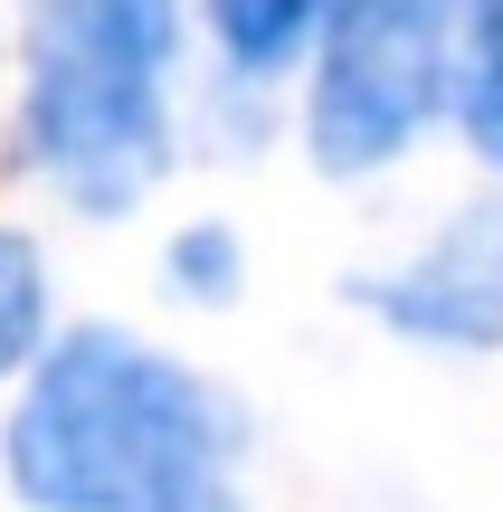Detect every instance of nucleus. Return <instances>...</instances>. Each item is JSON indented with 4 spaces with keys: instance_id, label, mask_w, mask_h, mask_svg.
I'll return each mask as SVG.
<instances>
[{
    "instance_id": "f03ea898",
    "label": "nucleus",
    "mask_w": 503,
    "mask_h": 512,
    "mask_svg": "<svg viewBox=\"0 0 503 512\" xmlns=\"http://www.w3.org/2000/svg\"><path fill=\"white\" fill-rule=\"evenodd\" d=\"M171 0H38L19 124L48 190L124 219L171 162Z\"/></svg>"
},
{
    "instance_id": "0eeeda50",
    "label": "nucleus",
    "mask_w": 503,
    "mask_h": 512,
    "mask_svg": "<svg viewBox=\"0 0 503 512\" xmlns=\"http://www.w3.org/2000/svg\"><path fill=\"white\" fill-rule=\"evenodd\" d=\"M38 342H48V266L19 228H0V380L38 361Z\"/></svg>"
},
{
    "instance_id": "20e7f679",
    "label": "nucleus",
    "mask_w": 503,
    "mask_h": 512,
    "mask_svg": "<svg viewBox=\"0 0 503 512\" xmlns=\"http://www.w3.org/2000/svg\"><path fill=\"white\" fill-rule=\"evenodd\" d=\"M352 304H371L409 342L447 351H503V190L475 200L466 219L437 228V247H418L399 275H361Z\"/></svg>"
},
{
    "instance_id": "7ed1b4c3",
    "label": "nucleus",
    "mask_w": 503,
    "mask_h": 512,
    "mask_svg": "<svg viewBox=\"0 0 503 512\" xmlns=\"http://www.w3.org/2000/svg\"><path fill=\"white\" fill-rule=\"evenodd\" d=\"M456 10L466 0H323L304 143L333 181L399 162L437 124L456 76Z\"/></svg>"
},
{
    "instance_id": "39448f33",
    "label": "nucleus",
    "mask_w": 503,
    "mask_h": 512,
    "mask_svg": "<svg viewBox=\"0 0 503 512\" xmlns=\"http://www.w3.org/2000/svg\"><path fill=\"white\" fill-rule=\"evenodd\" d=\"M447 105H456V124H466V143L503 171V0H466V10H456Z\"/></svg>"
},
{
    "instance_id": "1a4fd4ad",
    "label": "nucleus",
    "mask_w": 503,
    "mask_h": 512,
    "mask_svg": "<svg viewBox=\"0 0 503 512\" xmlns=\"http://www.w3.org/2000/svg\"><path fill=\"white\" fill-rule=\"evenodd\" d=\"M171 512H238V494H228V484H209V494H190V503H171Z\"/></svg>"
},
{
    "instance_id": "f257e3e1",
    "label": "nucleus",
    "mask_w": 503,
    "mask_h": 512,
    "mask_svg": "<svg viewBox=\"0 0 503 512\" xmlns=\"http://www.w3.org/2000/svg\"><path fill=\"white\" fill-rule=\"evenodd\" d=\"M228 408L200 370L86 323L38 351L29 399L10 408V494L38 512H171L228 475Z\"/></svg>"
},
{
    "instance_id": "423d86ee",
    "label": "nucleus",
    "mask_w": 503,
    "mask_h": 512,
    "mask_svg": "<svg viewBox=\"0 0 503 512\" xmlns=\"http://www.w3.org/2000/svg\"><path fill=\"white\" fill-rule=\"evenodd\" d=\"M209 29H219V57L238 76H285L323 29V0H209Z\"/></svg>"
},
{
    "instance_id": "6e6552de",
    "label": "nucleus",
    "mask_w": 503,
    "mask_h": 512,
    "mask_svg": "<svg viewBox=\"0 0 503 512\" xmlns=\"http://www.w3.org/2000/svg\"><path fill=\"white\" fill-rule=\"evenodd\" d=\"M171 275H181L190 294H228L238 285V247H228L219 228H190V238L171 247Z\"/></svg>"
}]
</instances>
